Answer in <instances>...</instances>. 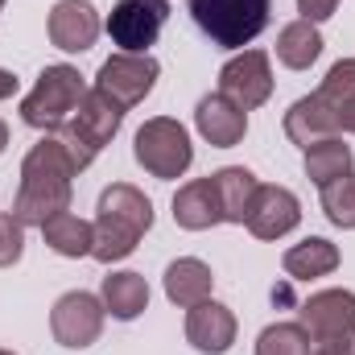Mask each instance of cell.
I'll list each match as a JSON object with an SVG mask.
<instances>
[{
	"label": "cell",
	"instance_id": "obj_2",
	"mask_svg": "<svg viewBox=\"0 0 355 355\" xmlns=\"http://www.w3.org/2000/svg\"><path fill=\"white\" fill-rule=\"evenodd\" d=\"M272 0H190L194 25L223 50H244L268 25Z\"/></svg>",
	"mask_w": 355,
	"mask_h": 355
},
{
	"label": "cell",
	"instance_id": "obj_28",
	"mask_svg": "<svg viewBox=\"0 0 355 355\" xmlns=\"http://www.w3.org/2000/svg\"><path fill=\"white\" fill-rule=\"evenodd\" d=\"M25 252V223L0 211V268H12Z\"/></svg>",
	"mask_w": 355,
	"mask_h": 355
},
{
	"label": "cell",
	"instance_id": "obj_14",
	"mask_svg": "<svg viewBox=\"0 0 355 355\" xmlns=\"http://www.w3.org/2000/svg\"><path fill=\"white\" fill-rule=\"evenodd\" d=\"M174 223L186 232H207L215 223H223V207H219V190L215 178H194L174 194Z\"/></svg>",
	"mask_w": 355,
	"mask_h": 355
},
{
	"label": "cell",
	"instance_id": "obj_34",
	"mask_svg": "<svg viewBox=\"0 0 355 355\" xmlns=\"http://www.w3.org/2000/svg\"><path fill=\"white\" fill-rule=\"evenodd\" d=\"M0 355H17V352H0Z\"/></svg>",
	"mask_w": 355,
	"mask_h": 355
},
{
	"label": "cell",
	"instance_id": "obj_21",
	"mask_svg": "<svg viewBox=\"0 0 355 355\" xmlns=\"http://www.w3.org/2000/svg\"><path fill=\"white\" fill-rule=\"evenodd\" d=\"M42 236H46V244H50L58 257H71V261L91 257V244H95V227H91L87 219L71 215V211L50 215V219L42 223Z\"/></svg>",
	"mask_w": 355,
	"mask_h": 355
},
{
	"label": "cell",
	"instance_id": "obj_10",
	"mask_svg": "<svg viewBox=\"0 0 355 355\" xmlns=\"http://www.w3.org/2000/svg\"><path fill=\"white\" fill-rule=\"evenodd\" d=\"M186 343L202 355H227L236 343V314L219 302H198L186 310Z\"/></svg>",
	"mask_w": 355,
	"mask_h": 355
},
{
	"label": "cell",
	"instance_id": "obj_9",
	"mask_svg": "<svg viewBox=\"0 0 355 355\" xmlns=\"http://www.w3.org/2000/svg\"><path fill=\"white\" fill-rule=\"evenodd\" d=\"M248 232L257 240H281L302 223V202L285 186H257L252 207H248Z\"/></svg>",
	"mask_w": 355,
	"mask_h": 355
},
{
	"label": "cell",
	"instance_id": "obj_8",
	"mask_svg": "<svg viewBox=\"0 0 355 355\" xmlns=\"http://www.w3.org/2000/svg\"><path fill=\"white\" fill-rule=\"evenodd\" d=\"M302 327L314 343L322 339H355V293L352 289H322L302 302Z\"/></svg>",
	"mask_w": 355,
	"mask_h": 355
},
{
	"label": "cell",
	"instance_id": "obj_18",
	"mask_svg": "<svg viewBox=\"0 0 355 355\" xmlns=\"http://www.w3.org/2000/svg\"><path fill=\"white\" fill-rule=\"evenodd\" d=\"M91 227H95L91 257H95V261H103V265L132 257V252H137V244H141V236H145L141 227H132L128 219H120V215H107V211H99Z\"/></svg>",
	"mask_w": 355,
	"mask_h": 355
},
{
	"label": "cell",
	"instance_id": "obj_33",
	"mask_svg": "<svg viewBox=\"0 0 355 355\" xmlns=\"http://www.w3.org/2000/svg\"><path fill=\"white\" fill-rule=\"evenodd\" d=\"M4 149H8V124L0 120V153H4Z\"/></svg>",
	"mask_w": 355,
	"mask_h": 355
},
{
	"label": "cell",
	"instance_id": "obj_26",
	"mask_svg": "<svg viewBox=\"0 0 355 355\" xmlns=\"http://www.w3.org/2000/svg\"><path fill=\"white\" fill-rule=\"evenodd\" d=\"M322 211H327V219L335 227L352 232L355 227V174L335 178V182L322 186Z\"/></svg>",
	"mask_w": 355,
	"mask_h": 355
},
{
	"label": "cell",
	"instance_id": "obj_13",
	"mask_svg": "<svg viewBox=\"0 0 355 355\" xmlns=\"http://www.w3.org/2000/svg\"><path fill=\"white\" fill-rule=\"evenodd\" d=\"M339 132H343L339 128V112L331 103H322L318 95H302L285 112V137L293 145H302V149H310V145H318L327 137H339Z\"/></svg>",
	"mask_w": 355,
	"mask_h": 355
},
{
	"label": "cell",
	"instance_id": "obj_30",
	"mask_svg": "<svg viewBox=\"0 0 355 355\" xmlns=\"http://www.w3.org/2000/svg\"><path fill=\"white\" fill-rule=\"evenodd\" d=\"M310 355H355L352 339H322V343H314Z\"/></svg>",
	"mask_w": 355,
	"mask_h": 355
},
{
	"label": "cell",
	"instance_id": "obj_24",
	"mask_svg": "<svg viewBox=\"0 0 355 355\" xmlns=\"http://www.w3.org/2000/svg\"><path fill=\"white\" fill-rule=\"evenodd\" d=\"M99 211L120 215V219H128V223L141 227V232L153 227V202H149L137 186H128V182H112V186L99 194Z\"/></svg>",
	"mask_w": 355,
	"mask_h": 355
},
{
	"label": "cell",
	"instance_id": "obj_6",
	"mask_svg": "<svg viewBox=\"0 0 355 355\" xmlns=\"http://www.w3.org/2000/svg\"><path fill=\"white\" fill-rule=\"evenodd\" d=\"M103 314H107L103 302L95 293H87V289L62 293L54 302V310H50V331H54L58 347H71V352L91 347L99 339V331H103Z\"/></svg>",
	"mask_w": 355,
	"mask_h": 355
},
{
	"label": "cell",
	"instance_id": "obj_25",
	"mask_svg": "<svg viewBox=\"0 0 355 355\" xmlns=\"http://www.w3.org/2000/svg\"><path fill=\"white\" fill-rule=\"evenodd\" d=\"M314 339L302 322H272L257 339V355H310Z\"/></svg>",
	"mask_w": 355,
	"mask_h": 355
},
{
	"label": "cell",
	"instance_id": "obj_23",
	"mask_svg": "<svg viewBox=\"0 0 355 355\" xmlns=\"http://www.w3.org/2000/svg\"><path fill=\"white\" fill-rule=\"evenodd\" d=\"M352 166H355V157H352V149L343 145V137H327V141H318V145L306 149V178L314 186H327L335 178H347Z\"/></svg>",
	"mask_w": 355,
	"mask_h": 355
},
{
	"label": "cell",
	"instance_id": "obj_12",
	"mask_svg": "<svg viewBox=\"0 0 355 355\" xmlns=\"http://www.w3.org/2000/svg\"><path fill=\"white\" fill-rule=\"evenodd\" d=\"M194 128L202 132V141H211L215 149H232L244 141L248 132V112L236 107L227 95H202L198 107H194Z\"/></svg>",
	"mask_w": 355,
	"mask_h": 355
},
{
	"label": "cell",
	"instance_id": "obj_4",
	"mask_svg": "<svg viewBox=\"0 0 355 355\" xmlns=\"http://www.w3.org/2000/svg\"><path fill=\"white\" fill-rule=\"evenodd\" d=\"M166 21H170V0H116L107 33L124 54H149Z\"/></svg>",
	"mask_w": 355,
	"mask_h": 355
},
{
	"label": "cell",
	"instance_id": "obj_20",
	"mask_svg": "<svg viewBox=\"0 0 355 355\" xmlns=\"http://www.w3.org/2000/svg\"><path fill=\"white\" fill-rule=\"evenodd\" d=\"M322 54V33L314 21H289L281 33H277V58L281 67L289 71H310Z\"/></svg>",
	"mask_w": 355,
	"mask_h": 355
},
{
	"label": "cell",
	"instance_id": "obj_32",
	"mask_svg": "<svg viewBox=\"0 0 355 355\" xmlns=\"http://www.w3.org/2000/svg\"><path fill=\"white\" fill-rule=\"evenodd\" d=\"M17 87H21V83H17V75H12V71H0V99L17 95Z\"/></svg>",
	"mask_w": 355,
	"mask_h": 355
},
{
	"label": "cell",
	"instance_id": "obj_5",
	"mask_svg": "<svg viewBox=\"0 0 355 355\" xmlns=\"http://www.w3.org/2000/svg\"><path fill=\"white\" fill-rule=\"evenodd\" d=\"M157 75H162V67H157V58L153 54H112L103 67H99V75H95V87L103 91V95H112L124 112L128 107H137L153 83H157Z\"/></svg>",
	"mask_w": 355,
	"mask_h": 355
},
{
	"label": "cell",
	"instance_id": "obj_27",
	"mask_svg": "<svg viewBox=\"0 0 355 355\" xmlns=\"http://www.w3.org/2000/svg\"><path fill=\"white\" fill-rule=\"evenodd\" d=\"M322 103H331L335 112H339V103L355 95V58H343V62H335L331 71H327V79H322V87L314 91Z\"/></svg>",
	"mask_w": 355,
	"mask_h": 355
},
{
	"label": "cell",
	"instance_id": "obj_17",
	"mask_svg": "<svg viewBox=\"0 0 355 355\" xmlns=\"http://www.w3.org/2000/svg\"><path fill=\"white\" fill-rule=\"evenodd\" d=\"M211 289H215V272H211V265H202L198 257H182V261H174L166 268V297L174 306H182V310L207 302Z\"/></svg>",
	"mask_w": 355,
	"mask_h": 355
},
{
	"label": "cell",
	"instance_id": "obj_35",
	"mask_svg": "<svg viewBox=\"0 0 355 355\" xmlns=\"http://www.w3.org/2000/svg\"><path fill=\"white\" fill-rule=\"evenodd\" d=\"M0 8H4V0H0Z\"/></svg>",
	"mask_w": 355,
	"mask_h": 355
},
{
	"label": "cell",
	"instance_id": "obj_22",
	"mask_svg": "<svg viewBox=\"0 0 355 355\" xmlns=\"http://www.w3.org/2000/svg\"><path fill=\"white\" fill-rule=\"evenodd\" d=\"M215 178V190H219V207H223V223H244L248 219V207H252V194H257V174L244 170V166H223Z\"/></svg>",
	"mask_w": 355,
	"mask_h": 355
},
{
	"label": "cell",
	"instance_id": "obj_16",
	"mask_svg": "<svg viewBox=\"0 0 355 355\" xmlns=\"http://www.w3.org/2000/svg\"><path fill=\"white\" fill-rule=\"evenodd\" d=\"M99 302H103V310L112 318L132 322L149 306V281L141 272H107L103 277V289H99Z\"/></svg>",
	"mask_w": 355,
	"mask_h": 355
},
{
	"label": "cell",
	"instance_id": "obj_19",
	"mask_svg": "<svg viewBox=\"0 0 355 355\" xmlns=\"http://www.w3.org/2000/svg\"><path fill=\"white\" fill-rule=\"evenodd\" d=\"M281 268L289 272V281H314V277H327L339 268V248L322 236H310L302 244H293L285 257H281Z\"/></svg>",
	"mask_w": 355,
	"mask_h": 355
},
{
	"label": "cell",
	"instance_id": "obj_15",
	"mask_svg": "<svg viewBox=\"0 0 355 355\" xmlns=\"http://www.w3.org/2000/svg\"><path fill=\"white\" fill-rule=\"evenodd\" d=\"M120 120H124V107L112 95H103L99 87H91L83 95V103H79V112H75V120H71V128L87 141L91 149H103L120 132Z\"/></svg>",
	"mask_w": 355,
	"mask_h": 355
},
{
	"label": "cell",
	"instance_id": "obj_29",
	"mask_svg": "<svg viewBox=\"0 0 355 355\" xmlns=\"http://www.w3.org/2000/svg\"><path fill=\"white\" fill-rule=\"evenodd\" d=\"M335 8H339V0H297V12H302V21H327V17H335Z\"/></svg>",
	"mask_w": 355,
	"mask_h": 355
},
{
	"label": "cell",
	"instance_id": "obj_1",
	"mask_svg": "<svg viewBox=\"0 0 355 355\" xmlns=\"http://www.w3.org/2000/svg\"><path fill=\"white\" fill-rule=\"evenodd\" d=\"M83 95H87V87H83V75H79L75 67H67V62L46 67V71L37 75L33 91L21 99V120H25L29 128L58 132V128H67V124L75 120Z\"/></svg>",
	"mask_w": 355,
	"mask_h": 355
},
{
	"label": "cell",
	"instance_id": "obj_3",
	"mask_svg": "<svg viewBox=\"0 0 355 355\" xmlns=\"http://www.w3.org/2000/svg\"><path fill=\"white\" fill-rule=\"evenodd\" d=\"M132 153L137 162L149 170L153 178L170 182V178H182L194 162V145H190V132L170 120V116H153L137 128V141H132Z\"/></svg>",
	"mask_w": 355,
	"mask_h": 355
},
{
	"label": "cell",
	"instance_id": "obj_31",
	"mask_svg": "<svg viewBox=\"0 0 355 355\" xmlns=\"http://www.w3.org/2000/svg\"><path fill=\"white\" fill-rule=\"evenodd\" d=\"M339 128L355 132V95H347V99L339 103Z\"/></svg>",
	"mask_w": 355,
	"mask_h": 355
},
{
	"label": "cell",
	"instance_id": "obj_7",
	"mask_svg": "<svg viewBox=\"0 0 355 355\" xmlns=\"http://www.w3.org/2000/svg\"><path fill=\"white\" fill-rule=\"evenodd\" d=\"M219 95H227L244 112L261 107L272 95V67H268L265 50H240L232 62H223V71H219Z\"/></svg>",
	"mask_w": 355,
	"mask_h": 355
},
{
	"label": "cell",
	"instance_id": "obj_11",
	"mask_svg": "<svg viewBox=\"0 0 355 355\" xmlns=\"http://www.w3.org/2000/svg\"><path fill=\"white\" fill-rule=\"evenodd\" d=\"M50 42L67 54H83L99 37V12L91 0H58L50 8Z\"/></svg>",
	"mask_w": 355,
	"mask_h": 355
}]
</instances>
